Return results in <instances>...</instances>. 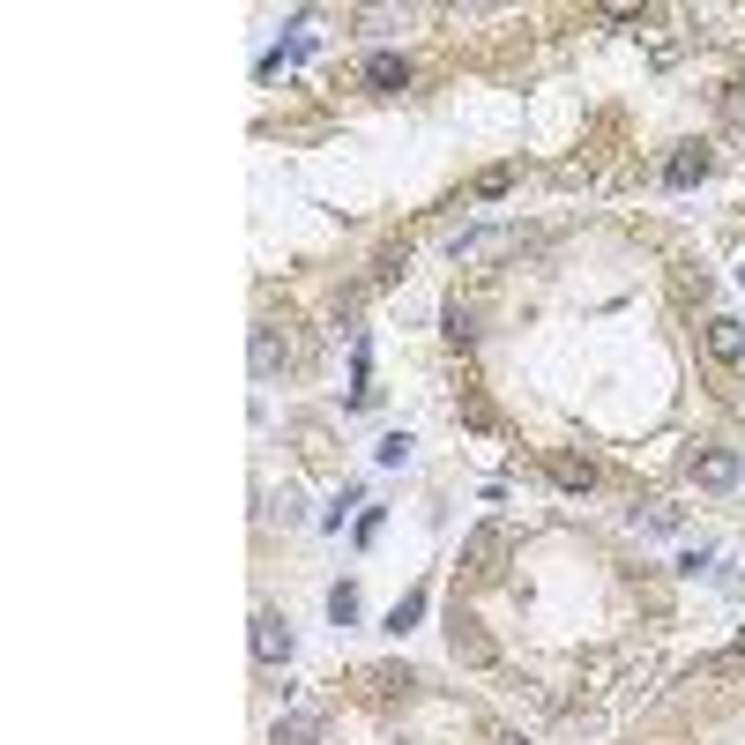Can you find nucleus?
<instances>
[{"mask_svg":"<svg viewBox=\"0 0 745 745\" xmlns=\"http://www.w3.org/2000/svg\"><path fill=\"white\" fill-rule=\"evenodd\" d=\"M253 663H291V626H284V612H253Z\"/></svg>","mask_w":745,"mask_h":745,"instance_id":"nucleus-1","label":"nucleus"},{"mask_svg":"<svg viewBox=\"0 0 745 745\" xmlns=\"http://www.w3.org/2000/svg\"><path fill=\"white\" fill-rule=\"evenodd\" d=\"M701 343H708V358H716V366H738V358H745V321L716 314V321L701 329Z\"/></svg>","mask_w":745,"mask_h":745,"instance_id":"nucleus-2","label":"nucleus"},{"mask_svg":"<svg viewBox=\"0 0 745 745\" xmlns=\"http://www.w3.org/2000/svg\"><path fill=\"white\" fill-rule=\"evenodd\" d=\"M321 723H329V708H314V701L291 708L284 723H276V745H314V738H321Z\"/></svg>","mask_w":745,"mask_h":745,"instance_id":"nucleus-3","label":"nucleus"},{"mask_svg":"<svg viewBox=\"0 0 745 745\" xmlns=\"http://www.w3.org/2000/svg\"><path fill=\"white\" fill-rule=\"evenodd\" d=\"M499 552H507V537H499L493 522H485L477 537L462 544V567H470V575H499Z\"/></svg>","mask_w":745,"mask_h":745,"instance_id":"nucleus-4","label":"nucleus"},{"mask_svg":"<svg viewBox=\"0 0 745 745\" xmlns=\"http://www.w3.org/2000/svg\"><path fill=\"white\" fill-rule=\"evenodd\" d=\"M366 90H411V60H403V52H372L366 60Z\"/></svg>","mask_w":745,"mask_h":745,"instance_id":"nucleus-5","label":"nucleus"},{"mask_svg":"<svg viewBox=\"0 0 745 745\" xmlns=\"http://www.w3.org/2000/svg\"><path fill=\"white\" fill-rule=\"evenodd\" d=\"M552 485H559V493H589V485H596V462L589 456H552Z\"/></svg>","mask_w":745,"mask_h":745,"instance_id":"nucleus-6","label":"nucleus"},{"mask_svg":"<svg viewBox=\"0 0 745 745\" xmlns=\"http://www.w3.org/2000/svg\"><path fill=\"white\" fill-rule=\"evenodd\" d=\"M663 179H671V187H694V179H708V150H701V142H686V150L663 165Z\"/></svg>","mask_w":745,"mask_h":745,"instance_id":"nucleus-7","label":"nucleus"},{"mask_svg":"<svg viewBox=\"0 0 745 745\" xmlns=\"http://www.w3.org/2000/svg\"><path fill=\"white\" fill-rule=\"evenodd\" d=\"M694 477L723 493V485H738V456H723V448H708V456H694Z\"/></svg>","mask_w":745,"mask_h":745,"instance_id":"nucleus-8","label":"nucleus"},{"mask_svg":"<svg viewBox=\"0 0 745 745\" xmlns=\"http://www.w3.org/2000/svg\"><path fill=\"white\" fill-rule=\"evenodd\" d=\"M276 366H284V343H276L269 329H253V372H261V380H276Z\"/></svg>","mask_w":745,"mask_h":745,"instance_id":"nucleus-9","label":"nucleus"},{"mask_svg":"<svg viewBox=\"0 0 745 745\" xmlns=\"http://www.w3.org/2000/svg\"><path fill=\"white\" fill-rule=\"evenodd\" d=\"M507 187H515V165H493V172H477V187H470V194H477V202H499Z\"/></svg>","mask_w":745,"mask_h":745,"instance_id":"nucleus-10","label":"nucleus"},{"mask_svg":"<svg viewBox=\"0 0 745 745\" xmlns=\"http://www.w3.org/2000/svg\"><path fill=\"white\" fill-rule=\"evenodd\" d=\"M417 619H425V589H411V596H403V604L388 612V634H411Z\"/></svg>","mask_w":745,"mask_h":745,"instance_id":"nucleus-11","label":"nucleus"},{"mask_svg":"<svg viewBox=\"0 0 745 745\" xmlns=\"http://www.w3.org/2000/svg\"><path fill=\"white\" fill-rule=\"evenodd\" d=\"M456 657H470V663L493 657V649H485V634H477V619H456Z\"/></svg>","mask_w":745,"mask_h":745,"instance_id":"nucleus-12","label":"nucleus"},{"mask_svg":"<svg viewBox=\"0 0 745 745\" xmlns=\"http://www.w3.org/2000/svg\"><path fill=\"white\" fill-rule=\"evenodd\" d=\"M329 619H335V626L358 619V589H351V581H335V589H329Z\"/></svg>","mask_w":745,"mask_h":745,"instance_id":"nucleus-13","label":"nucleus"},{"mask_svg":"<svg viewBox=\"0 0 745 745\" xmlns=\"http://www.w3.org/2000/svg\"><path fill=\"white\" fill-rule=\"evenodd\" d=\"M448 343H477V314L470 306H448Z\"/></svg>","mask_w":745,"mask_h":745,"instance_id":"nucleus-14","label":"nucleus"},{"mask_svg":"<svg viewBox=\"0 0 745 745\" xmlns=\"http://www.w3.org/2000/svg\"><path fill=\"white\" fill-rule=\"evenodd\" d=\"M372 456L388 462V470H395V462H411V433H388V440H380V448H372Z\"/></svg>","mask_w":745,"mask_h":745,"instance_id":"nucleus-15","label":"nucleus"},{"mask_svg":"<svg viewBox=\"0 0 745 745\" xmlns=\"http://www.w3.org/2000/svg\"><path fill=\"white\" fill-rule=\"evenodd\" d=\"M499 745H522V738H499Z\"/></svg>","mask_w":745,"mask_h":745,"instance_id":"nucleus-16","label":"nucleus"},{"mask_svg":"<svg viewBox=\"0 0 745 745\" xmlns=\"http://www.w3.org/2000/svg\"><path fill=\"white\" fill-rule=\"evenodd\" d=\"M738 284H745V269H738Z\"/></svg>","mask_w":745,"mask_h":745,"instance_id":"nucleus-17","label":"nucleus"}]
</instances>
